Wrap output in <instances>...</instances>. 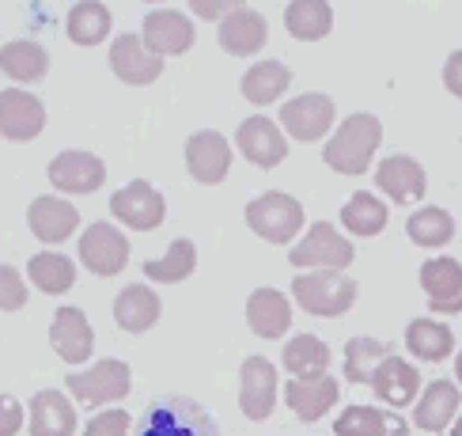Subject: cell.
<instances>
[{
	"mask_svg": "<svg viewBox=\"0 0 462 436\" xmlns=\"http://www.w3.org/2000/svg\"><path fill=\"white\" fill-rule=\"evenodd\" d=\"M406 236H410V243L425 246V251H436V246H448L455 239V220L448 209L425 205L406 220Z\"/></svg>",
	"mask_w": 462,
	"mask_h": 436,
	"instance_id": "f35d334b",
	"label": "cell"
},
{
	"mask_svg": "<svg viewBox=\"0 0 462 436\" xmlns=\"http://www.w3.org/2000/svg\"><path fill=\"white\" fill-rule=\"evenodd\" d=\"M50 346L65 365H84L95 353V330L80 308H57L50 322Z\"/></svg>",
	"mask_w": 462,
	"mask_h": 436,
	"instance_id": "d6986e66",
	"label": "cell"
},
{
	"mask_svg": "<svg viewBox=\"0 0 462 436\" xmlns=\"http://www.w3.org/2000/svg\"><path fill=\"white\" fill-rule=\"evenodd\" d=\"M451 436H462V413L455 417V425H451Z\"/></svg>",
	"mask_w": 462,
	"mask_h": 436,
	"instance_id": "f6af8a7d",
	"label": "cell"
},
{
	"mask_svg": "<svg viewBox=\"0 0 462 436\" xmlns=\"http://www.w3.org/2000/svg\"><path fill=\"white\" fill-rule=\"evenodd\" d=\"M334 436H410V425L394 410L379 406H345L334 422Z\"/></svg>",
	"mask_w": 462,
	"mask_h": 436,
	"instance_id": "4316f807",
	"label": "cell"
},
{
	"mask_svg": "<svg viewBox=\"0 0 462 436\" xmlns=\"http://www.w3.org/2000/svg\"><path fill=\"white\" fill-rule=\"evenodd\" d=\"M76 255L95 277H118L125 265H129V239L118 224H106V220H95L80 232V246Z\"/></svg>",
	"mask_w": 462,
	"mask_h": 436,
	"instance_id": "52a82bcc",
	"label": "cell"
},
{
	"mask_svg": "<svg viewBox=\"0 0 462 436\" xmlns=\"http://www.w3.org/2000/svg\"><path fill=\"white\" fill-rule=\"evenodd\" d=\"M198 270V246L194 239H175L167 246L163 258H148L144 262V277L152 284H179Z\"/></svg>",
	"mask_w": 462,
	"mask_h": 436,
	"instance_id": "74e56055",
	"label": "cell"
},
{
	"mask_svg": "<svg viewBox=\"0 0 462 436\" xmlns=\"http://www.w3.org/2000/svg\"><path fill=\"white\" fill-rule=\"evenodd\" d=\"M148 5H160V0H148Z\"/></svg>",
	"mask_w": 462,
	"mask_h": 436,
	"instance_id": "7dc6e473",
	"label": "cell"
},
{
	"mask_svg": "<svg viewBox=\"0 0 462 436\" xmlns=\"http://www.w3.org/2000/svg\"><path fill=\"white\" fill-rule=\"evenodd\" d=\"M406 349L417 360L439 365V360H448L455 353V334L448 322H439V319H413L406 327Z\"/></svg>",
	"mask_w": 462,
	"mask_h": 436,
	"instance_id": "4dcf8cb0",
	"label": "cell"
},
{
	"mask_svg": "<svg viewBox=\"0 0 462 436\" xmlns=\"http://www.w3.org/2000/svg\"><path fill=\"white\" fill-rule=\"evenodd\" d=\"M379 144H383V122L368 110H356L337 125L334 137L326 141L322 160L330 171H337V175H368Z\"/></svg>",
	"mask_w": 462,
	"mask_h": 436,
	"instance_id": "6da1fadb",
	"label": "cell"
},
{
	"mask_svg": "<svg viewBox=\"0 0 462 436\" xmlns=\"http://www.w3.org/2000/svg\"><path fill=\"white\" fill-rule=\"evenodd\" d=\"M110 27H114V12L103 0H80V5L69 8V19H65V34L76 46H99L110 34Z\"/></svg>",
	"mask_w": 462,
	"mask_h": 436,
	"instance_id": "f546056e",
	"label": "cell"
},
{
	"mask_svg": "<svg viewBox=\"0 0 462 436\" xmlns=\"http://www.w3.org/2000/svg\"><path fill=\"white\" fill-rule=\"evenodd\" d=\"M330 346H326L322 338H315V334H296L292 341L284 346V353H281V365L288 368V376H300V379H307V376H326V368H330Z\"/></svg>",
	"mask_w": 462,
	"mask_h": 436,
	"instance_id": "836d02e7",
	"label": "cell"
},
{
	"mask_svg": "<svg viewBox=\"0 0 462 436\" xmlns=\"http://www.w3.org/2000/svg\"><path fill=\"white\" fill-rule=\"evenodd\" d=\"M375 186H379L391 201L410 205V201L425 198L429 175H425V167H420L413 156H402V152H394V156L379 160V167H375Z\"/></svg>",
	"mask_w": 462,
	"mask_h": 436,
	"instance_id": "44dd1931",
	"label": "cell"
},
{
	"mask_svg": "<svg viewBox=\"0 0 462 436\" xmlns=\"http://www.w3.org/2000/svg\"><path fill=\"white\" fill-rule=\"evenodd\" d=\"M27 277L31 284H38V292L46 296H61L76 284V262L69 255H57V251H42L27 262Z\"/></svg>",
	"mask_w": 462,
	"mask_h": 436,
	"instance_id": "d590c367",
	"label": "cell"
},
{
	"mask_svg": "<svg viewBox=\"0 0 462 436\" xmlns=\"http://www.w3.org/2000/svg\"><path fill=\"white\" fill-rule=\"evenodd\" d=\"M46 175H50L53 190H61V194H95V190L106 182V163L95 156V152L65 148L50 160Z\"/></svg>",
	"mask_w": 462,
	"mask_h": 436,
	"instance_id": "8fae6325",
	"label": "cell"
},
{
	"mask_svg": "<svg viewBox=\"0 0 462 436\" xmlns=\"http://www.w3.org/2000/svg\"><path fill=\"white\" fill-rule=\"evenodd\" d=\"M186 171L201 186H220L231 171V144L217 129H198L186 141Z\"/></svg>",
	"mask_w": 462,
	"mask_h": 436,
	"instance_id": "4fadbf2b",
	"label": "cell"
},
{
	"mask_svg": "<svg viewBox=\"0 0 462 436\" xmlns=\"http://www.w3.org/2000/svg\"><path fill=\"white\" fill-rule=\"evenodd\" d=\"M281 379L269 357H246L239 368V410L246 422H265L277 410Z\"/></svg>",
	"mask_w": 462,
	"mask_h": 436,
	"instance_id": "9c48e42d",
	"label": "cell"
},
{
	"mask_svg": "<svg viewBox=\"0 0 462 436\" xmlns=\"http://www.w3.org/2000/svg\"><path fill=\"white\" fill-rule=\"evenodd\" d=\"M0 69H5V76H12V80H19V84H34V80H42V76L50 72V53H46V46L31 42V38H15V42H5Z\"/></svg>",
	"mask_w": 462,
	"mask_h": 436,
	"instance_id": "d6a6232c",
	"label": "cell"
},
{
	"mask_svg": "<svg viewBox=\"0 0 462 436\" xmlns=\"http://www.w3.org/2000/svg\"><path fill=\"white\" fill-rule=\"evenodd\" d=\"M455 376H458V384H462V353L455 357Z\"/></svg>",
	"mask_w": 462,
	"mask_h": 436,
	"instance_id": "bcb514c9",
	"label": "cell"
},
{
	"mask_svg": "<svg viewBox=\"0 0 462 436\" xmlns=\"http://www.w3.org/2000/svg\"><path fill=\"white\" fill-rule=\"evenodd\" d=\"M42 129H46L42 99H34L23 88H5V95H0V133H5V141L23 144L34 141Z\"/></svg>",
	"mask_w": 462,
	"mask_h": 436,
	"instance_id": "2e32d148",
	"label": "cell"
},
{
	"mask_svg": "<svg viewBox=\"0 0 462 436\" xmlns=\"http://www.w3.org/2000/svg\"><path fill=\"white\" fill-rule=\"evenodd\" d=\"M356 251L353 243L345 239L330 220H315L311 232H307L292 251H288V262L296 265V270H345V265H353Z\"/></svg>",
	"mask_w": 462,
	"mask_h": 436,
	"instance_id": "8992f818",
	"label": "cell"
},
{
	"mask_svg": "<svg viewBox=\"0 0 462 436\" xmlns=\"http://www.w3.org/2000/svg\"><path fill=\"white\" fill-rule=\"evenodd\" d=\"M76 406L65 391H38L31 398V436H72Z\"/></svg>",
	"mask_w": 462,
	"mask_h": 436,
	"instance_id": "83f0119b",
	"label": "cell"
},
{
	"mask_svg": "<svg viewBox=\"0 0 462 436\" xmlns=\"http://www.w3.org/2000/svg\"><path fill=\"white\" fill-rule=\"evenodd\" d=\"M372 391H375V398H379L383 406L402 410V406H410L413 398H417V391H420V372L410 365V360H402L398 353H391V357L375 368Z\"/></svg>",
	"mask_w": 462,
	"mask_h": 436,
	"instance_id": "d4e9b609",
	"label": "cell"
},
{
	"mask_svg": "<svg viewBox=\"0 0 462 436\" xmlns=\"http://www.w3.org/2000/svg\"><path fill=\"white\" fill-rule=\"evenodd\" d=\"M284 27L300 42H322L334 31V12L326 0H288L284 8Z\"/></svg>",
	"mask_w": 462,
	"mask_h": 436,
	"instance_id": "1f68e13d",
	"label": "cell"
},
{
	"mask_svg": "<svg viewBox=\"0 0 462 436\" xmlns=\"http://www.w3.org/2000/svg\"><path fill=\"white\" fill-rule=\"evenodd\" d=\"M444 88L455 95V99H462V50H455L444 61Z\"/></svg>",
	"mask_w": 462,
	"mask_h": 436,
	"instance_id": "ee69618b",
	"label": "cell"
},
{
	"mask_svg": "<svg viewBox=\"0 0 462 436\" xmlns=\"http://www.w3.org/2000/svg\"><path fill=\"white\" fill-rule=\"evenodd\" d=\"M391 353H394L391 341H379V338H368V334L349 338V346H345V379H349V384H372L375 368Z\"/></svg>",
	"mask_w": 462,
	"mask_h": 436,
	"instance_id": "e575fe53",
	"label": "cell"
},
{
	"mask_svg": "<svg viewBox=\"0 0 462 436\" xmlns=\"http://www.w3.org/2000/svg\"><path fill=\"white\" fill-rule=\"evenodd\" d=\"M110 69H114V76H118L122 84L148 88V84H156L163 76V57L152 53L141 34L125 31V34H118L110 42Z\"/></svg>",
	"mask_w": 462,
	"mask_h": 436,
	"instance_id": "7c38bea8",
	"label": "cell"
},
{
	"mask_svg": "<svg viewBox=\"0 0 462 436\" xmlns=\"http://www.w3.org/2000/svg\"><path fill=\"white\" fill-rule=\"evenodd\" d=\"M265 38H269V23H265V15L254 12V8H239V12H231L227 19H220V34H217V42L224 53L231 57H250V53H258L265 46Z\"/></svg>",
	"mask_w": 462,
	"mask_h": 436,
	"instance_id": "484cf974",
	"label": "cell"
},
{
	"mask_svg": "<svg viewBox=\"0 0 462 436\" xmlns=\"http://www.w3.org/2000/svg\"><path fill=\"white\" fill-rule=\"evenodd\" d=\"M337 398H341V384L334 376H307V379L292 376L284 384V403L292 406L300 422H322L337 406Z\"/></svg>",
	"mask_w": 462,
	"mask_h": 436,
	"instance_id": "ac0fdd59",
	"label": "cell"
},
{
	"mask_svg": "<svg viewBox=\"0 0 462 436\" xmlns=\"http://www.w3.org/2000/svg\"><path fill=\"white\" fill-rule=\"evenodd\" d=\"M420 289L429 296L432 315H458L462 311V265L451 255L429 258L420 265Z\"/></svg>",
	"mask_w": 462,
	"mask_h": 436,
	"instance_id": "9a60e30c",
	"label": "cell"
},
{
	"mask_svg": "<svg viewBox=\"0 0 462 436\" xmlns=\"http://www.w3.org/2000/svg\"><path fill=\"white\" fill-rule=\"evenodd\" d=\"M110 217L133 232H152L167 217V198L148 179H133L118 194H110Z\"/></svg>",
	"mask_w": 462,
	"mask_h": 436,
	"instance_id": "ba28073f",
	"label": "cell"
},
{
	"mask_svg": "<svg viewBox=\"0 0 462 436\" xmlns=\"http://www.w3.org/2000/svg\"><path fill=\"white\" fill-rule=\"evenodd\" d=\"M23 429V406L15 398H5V410H0V436H15Z\"/></svg>",
	"mask_w": 462,
	"mask_h": 436,
	"instance_id": "7bdbcfd3",
	"label": "cell"
},
{
	"mask_svg": "<svg viewBox=\"0 0 462 436\" xmlns=\"http://www.w3.org/2000/svg\"><path fill=\"white\" fill-rule=\"evenodd\" d=\"M27 227L34 239L42 243H65L69 236H76V227H80V213H76V205H69L65 198H34L27 205Z\"/></svg>",
	"mask_w": 462,
	"mask_h": 436,
	"instance_id": "603a6c76",
	"label": "cell"
},
{
	"mask_svg": "<svg viewBox=\"0 0 462 436\" xmlns=\"http://www.w3.org/2000/svg\"><path fill=\"white\" fill-rule=\"evenodd\" d=\"M341 224H345V232L372 239L387 227V205H383L372 190H356V194L341 205Z\"/></svg>",
	"mask_w": 462,
	"mask_h": 436,
	"instance_id": "8d00e7d4",
	"label": "cell"
},
{
	"mask_svg": "<svg viewBox=\"0 0 462 436\" xmlns=\"http://www.w3.org/2000/svg\"><path fill=\"white\" fill-rule=\"evenodd\" d=\"M334 114H337V110H334L330 95L307 91V95H296V99L281 103V125H284V133H288L292 141L311 144V141H322L326 133H330Z\"/></svg>",
	"mask_w": 462,
	"mask_h": 436,
	"instance_id": "30bf717a",
	"label": "cell"
},
{
	"mask_svg": "<svg viewBox=\"0 0 462 436\" xmlns=\"http://www.w3.org/2000/svg\"><path fill=\"white\" fill-rule=\"evenodd\" d=\"M65 384H69V394L80 406H110V403H122V398H129L133 372H129L125 360L106 357V360H99V365L65 376Z\"/></svg>",
	"mask_w": 462,
	"mask_h": 436,
	"instance_id": "5b68a950",
	"label": "cell"
},
{
	"mask_svg": "<svg viewBox=\"0 0 462 436\" xmlns=\"http://www.w3.org/2000/svg\"><path fill=\"white\" fill-rule=\"evenodd\" d=\"M163 303L156 296L152 284H125V289L114 296V322L125 334H148L160 322Z\"/></svg>",
	"mask_w": 462,
	"mask_h": 436,
	"instance_id": "cb8c5ba5",
	"label": "cell"
},
{
	"mask_svg": "<svg viewBox=\"0 0 462 436\" xmlns=\"http://www.w3.org/2000/svg\"><path fill=\"white\" fill-rule=\"evenodd\" d=\"M246 327L265 341H277L292 330V300L281 289H254L246 296Z\"/></svg>",
	"mask_w": 462,
	"mask_h": 436,
	"instance_id": "7402d4cb",
	"label": "cell"
},
{
	"mask_svg": "<svg viewBox=\"0 0 462 436\" xmlns=\"http://www.w3.org/2000/svg\"><path fill=\"white\" fill-rule=\"evenodd\" d=\"M27 303V284H23V274L15 270V265L5 262V270H0V308L8 311H19Z\"/></svg>",
	"mask_w": 462,
	"mask_h": 436,
	"instance_id": "ab89813d",
	"label": "cell"
},
{
	"mask_svg": "<svg viewBox=\"0 0 462 436\" xmlns=\"http://www.w3.org/2000/svg\"><path fill=\"white\" fill-rule=\"evenodd\" d=\"M141 38L152 53L160 57H179V53H189V46L198 42V31L189 23L186 12H148L144 15V27H141Z\"/></svg>",
	"mask_w": 462,
	"mask_h": 436,
	"instance_id": "e0dca14e",
	"label": "cell"
},
{
	"mask_svg": "<svg viewBox=\"0 0 462 436\" xmlns=\"http://www.w3.org/2000/svg\"><path fill=\"white\" fill-rule=\"evenodd\" d=\"M462 413V391L451 379H432L413 406V425L420 432H448Z\"/></svg>",
	"mask_w": 462,
	"mask_h": 436,
	"instance_id": "ffe728a7",
	"label": "cell"
},
{
	"mask_svg": "<svg viewBox=\"0 0 462 436\" xmlns=\"http://www.w3.org/2000/svg\"><path fill=\"white\" fill-rule=\"evenodd\" d=\"M288 88H292V69H288L284 61H258V65H250L243 72V80H239L243 99L254 103V107L277 103Z\"/></svg>",
	"mask_w": 462,
	"mask_h": 436,
	"instance_id": "f1b7e54d",
	"label": "cell"
},
{
	"mask_svg": "<svg viewBox=\"0 0 462 436\" xmlns=\"http://www.w3.org/2000/svg\"><path fill=\"white\" fill-rule=\"evenodd\" d=\"M246 224H250V232H254L258 239L265 243H292L300 232H303V205L292 198V194H284V190H265V194H258L254 201L246 205Z\"/></svg>",
	"mask_w": 462,
	"mask_h": 436,
	"instance_id": "277c9868",
	"label": "cell"
},
{
	"mask_svg": "<svg viewBox=\"0 0 462 436\" xmlns=\"http://www.w3.org/2000/svg\"><path fill=\"white\" fill-rule=\"evenodd\" d=\"M292 300L307 315L334 319L356 303V281L345 277L341 270H303L292 281Z\"/></svg>",
	"mask_w": 462,
	"mask_h": 436,
	"instance_id": "3957f363",
	"label": "cell"
},
{
	"mask_svg": "<svg viewBox=\"0 0 462 436\" xmlns=\"http://www.w3.org/2000/svg\"><path fill=\"white\" fill-rule=\"evenodd\" d=\"M133 436H220V432L198 398L160 394L141 410Z\"/></svg>",
	"mask_w": 462,
	"mask_h": 436,
	"instance_id": "7a4b0ae2",
	"label": "cell"
},
{
	"mask_svg": "<svg viewBox=\"0 0 462 436\" xmlns=\"http://www.w3.org/2000/svg\"><path fill=\"white\" fill-rule=\"evenodd\" d=\"M84 436H129V413L125 410H103L84 425Z\"/></svg>",
	"mask_w": 462,
	"mask_h": 436,
	"instance_id": "60d3db41",
	"label": "cell"
},
{
	"mask_svg": "<svg viewBox=\"0 0 462 436\" xmlns=\"http://www.w3.org/2000/svg\"><path fill=\"white\" fill-rule=\"evenodd\" d=\"M281 129H284V125H277L273 118H265V114H254V118H246V122L236 129V148H239L254 167L269 171V167L284 163V156H288V137H284Z\"/></svg>",
	"mask_w": 462,
	"mask_h": 436,
	"instance_id": "5bb4252c",
	"label": "cell"
},
{
	"mask_svg": "<svg viewBox=\"0 0 462 436\" xmlns=\"http://www.w3.org/2000/svg\"><path fill=\"white\" fill-rule=\"evenodd\" d=\"M246 8V0H189V12L198 19H208V23H217V19H227L231 12Z\"/></svg>",
	"mask_w": 462,
	"mask_h": 436,
	"instance_id": "b9f144b4",
	"label": "cell"
}]
</instances>
